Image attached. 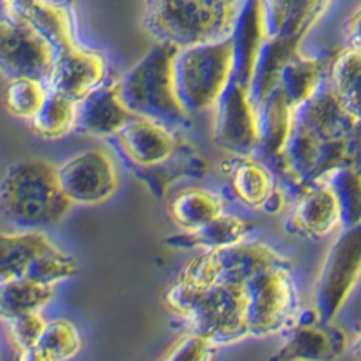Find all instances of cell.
Wrapping results in <instances>:
<instances>
[{
	"mask_svg": "<svg viewBox=\"0 0 361 361\" xmlns=\"http://www.w3.org/2000/svg\"><path fill=\"white\" fill-rule=\"evenodd\" d=\"M111 143L156 197L164 195L177 177L208 173V163L192 145L177 137L170 127L152 119H134Z\"/></svg>",
	"mask_w": 361,
	"mask_h": 361,
	"instance_id": "obj_1",
	"label": "cell"
},
{
	"mask_svg": "<svg viewBox=\"0 0 361 361\" xmlns=\"http://www.w3.org/2000/svg\"><path fill=\"white\" fill-rule=\"evenodd\" d=\"M73 208L58 177V166L27 157L8 166L0 180V214L18 228L58 224Z\"/></svg>",
	"mask_w": 361,
	"mask_h": 361,
	"instance_id": "obj_2",
	"label": "cell"
},
{
	"mask_svg": "<svg viewBox=\"0 0 361 361\" xmlns=\"http://www.w3.org/2000/svg\"><path fill=\"white\" fill-rule=\"evenodd\" d=\"M164 305L214 345H231L250 338L246 283H215L193 288L173 282L164 293Z\"/></svg>",
	"mask_w": 361,
	"mask_h": 361,
	"instance_id": "obj_3",
	"label": "cell"
},
{
	"mask_svg": "<svg viewBox=\"0 0 361 361\" xmlns=\"http://www.w3.org/2000/svg\"><path fill=\"white\" fill-rule=\"evenodd\" d=\"M177 53V45L156 42L140 62L114 82L119 99L132 114L170 128L190 127L192 116L180 105L173 80Z\"/></svg>",
	"mask_w": 361,
	"mask_h": 361,
	"instance_id": "obj_4",
	"label": "cell"
},
{
	"mask_svg": "<svg viewBox=\"0 0 361 361\" xmlns=\"http://www.w3.org/2000/svg\"><path fill=\"white\" fill-rule=\"evenodd\" d=\"M237 18L199 0H157L148 2L143 29L156 42H170L186 49L231 38Z\"/></svg>",
	"mask_w": 361,
	"mask_h": 361,
	"instance_id": "obj_5",
	"label": "cell"
},
{
	"mask_svg": "<svg viewBox=\"0 0 361 361\" xmlns=\"http://www.w3.org/2000/svg\"><path fill=\"white\" fill-rule=\"evenodd\" d=\"M233 76L231 40L179 49L173 62L177 98L190 116L214 109Z\"/></svg>",
	"mask_w": 361,
	"mask_h": 361,
	"instance_id": "obj_6",
	"label": "cell"
},
{
	"mask_svg": "<svg viewBox=\"0 0 361 361\" xmlns=\"http://www.w3.org/2000/svg\"><path fill=\"white\" fill-rule=\"evenodd\" d=\"M275 266H291V262L264 240H243L233 246L201 251L188 260L176 282L193 288L247 283L253 276Z\"/></svg>",
	"mask_w": 361,
	"mask_h": 361,
	"instance_id": "obj_7",
	"label": "cell"
},
{
	"mask_svg": "<svg viewBox=\"0 0 361 361\" xmlns=\"http://www.w3.org/2000/svg\"><path fill=\"white\" fill-rule=\"evenodd\" d=\"M361 279V224L343 228L322 262L312 291L314 311L322 322H334Z\"/></svg>",
	"mask_w": 361,
	"mask_h": 361,
	"instance_id": "obj_8",
	"label": "cell"
},
{
	"mask_svg": "<svg viewBox=\"0 0 361 361\" xmlns=\"http://www.w3.org/2000/svg\"><path fill=\"white\" fill-rule=\"evenodd\" d=\"M250 336L266 338L289 329L298 316V291L291 266L262 271L246 283Z\"/></svg>",
	"mask_w": 361,
	"mask_h": 361,
	"instance_id": "obj_9",
	"label": "cell"
},
{
	"mask_svg": "<svg viewBox=\"0 0 361 361\" xmlns=\"http://www.w3.org/2000/svg\"><path fill=\"white\" fill-rule=\"evenodd\" d=\"M53 60V45L33 25L18 18L0 22V73L6 78L47 82Z\"/></svg>",
	"mask_w": 361,
	"mask_h": 361,
	"instance_id": "obj_10",
	"label": "cell"
},
{
	"mask_svg": "<svg viewBox=\"0 0 361 361\" xmlns=\"http://www.w3.org/2000/svg\"><path fill=\"white\" fill-rule=\"evenodd\" d=\"M63 192L73 204H99L118 192L116 161L103 148H89L58 166Z\"/></svg>",
	"mask_w": 361,
	"mask_h": 361,
	"instance_id": "obj_11",
	"label": "cell"
},
{
	"mask_svg": "<svg viewBox=\"0 0 361 361\" xmlns=\"http://www.w3.org/2000/svg\"><path fill=\"white\" fill-rule=\"evenodd\" d=\"M212 140L231 156H251L259 150L257 111L250 90L230 82L214 107Z\"/></svg>",
	"mask_w": 361,
	"mask_h": 361,
	"instance_id": "obj_12",
	"label": "cell"
},
{
	"mask_svg": "<svg viewBox=\"0 0 361 361\" xmlns=\"http://www.w3.org/2000/svg\"><path fill=\"white\" fill-rule=\"evenodd\" d=\"M347 334L343 329L322 322L314 307L300 311L289 327L286 343L269 361H336L347 350Z\"/></svg>",
	"mask_w": 361,
	"mask_h": 361,
	"instance_id": "obj_13",
	"label": "cell"
},
{
	"mask_svg": "<svg viewBox=\"0 0 361 361\" xmlns=\"http://www.w3.org/2000/svg\"><path fill=\"white\" fill-rule=\"evenodd\" d=\"M231 193L243 204L267 214H279L286 206L275 172L251 156H231L222 163Z\"/></svg>",
	"mask_w": 361,
	"mask_h": 361,
	"instance_id": "obj_14",
	"label": "cell"
},
{
	"mask_svg": "<svg viewBox=\"0 0 361 361\" xmlns=\"http://www.w3.org/2000/svg\"><path fill=\"white\" fill-rule=\"evenodd\" d=\"M105 60L99 53L74 44L54 53L47 87L73 102H82L103 85Z\"/></svg>",
	"mask_w": 361,
	"mask_h": 361,
	"instance_id": "obj_15",
	"label": "cell"
},
{
	"mask_svg": "<svg viewBox=\"0 0 361 361\" xmlns=\"http://www.w3.org/2000/svg\"><path fill=\"white\" fill-rule=\"evenodd\" d=\"M340 226V206L333 190L325 183H318L305 188L298 197H295V204L286 222V230L295 237L318 240L329 237Z\"/></svg>",
	"mask_w": 361,
	"mask_h": 361,
	"instance_id": "obj_16",
	"label": "cell"
},
{
	"mask_svg": "<svg viewBox=\"0 0 361 361\" xmlns=\"http://www.w3.org/2000/svg\"><path fill=\"white\" fill-rule=\"evenodd\" d=\"M269 38L264 0H246L231 35L233 45V76L231 82L250 90L260 51Z\"/></svg>",
	"mask_w": 361,
	"mask_h": 361,
	"instance_id": "obj_17",
	"label": "cell"
},
{
	"mask_svg": "<svg viewBox=\"0 0 361 361\" xmlns=\"http://www.w3.org/2000/svg\"><path fill=\"white\" fill-rule=\"evenodd\" d=\"M134 119H137V116L125 107L114 83H111L98 87L85 99L78 102L76 130L92 137L112 140Z\"/></svg>",
	"mask_w": 361,
	"mask_h": 361,
	"instance_id": "obj_18",
	"label": "cell"
},
{
	"mask_svg": "<svg viewBox=\"0 0 361 361\" xmlns=\"http://www.w3.org/2000/svg\"><path fill=\"white\" fill-rule=\"evenodd\" d=\"M331 4L333 0H264L267 33L304 42Z\"/></svg>",
	"mask_w": 361,
	"mask_h": 361,
	"instance_id": "obj_19",
	"label": "cell"
},
{
	"mask_svg": "<svg viewBox=\"0 0 361 361\" xmlns=\"http://www.w3.org/2000/svg\"><path fill=\"white\" fill-rule=\"evenodd\" d=\"M255 111H257V127H259V152H262L273 164L282 156L283 148L291 137L295 111L280 89L273 92L266 102L257 105Z\"/></svg>",
	"mask_w": 361,
	"mask_h": 361,
	"instance_id": "obj_20",
	"label": "cell"
},
{
	"mask_svg": "<svg viewBox=\"0 0 361 361\" xmlns=\"http://www.w3.org/2000/svg\"><path fill=\"white\" fill-rule=\"evenodd\" d=\"M302 42L289 37H269L260 51L259 62L255 67L253 80L250 85V98L253 105H260L266 102L273 92L280 89V78H282L283 67L300 53Z\"/></svg>",
	"mask_w": 361,
	"mask_h": 361,
	"instance_id": "obj_21",
	"label": "cell"
},
{
	"mask_svg": "<svg viewBox=\"0 0 361 361\" xmlns=\"http://www.w3.org/2000/svg\"><path fill=\"white\" fill-rule=\"evenodd\" d=\"M53 247L56 246L40 231H0V283L25 279L31 264Z\"/></svg>",
	"mask_w": 361,
	"mask_h": 361,
	"instance_id": "obj_22",
	"label": "cell"
},
{
	"mask_svg": "<svg viewBox=\"0 0 361 361\" xmlns=\"http://www.w3.org/2000/svg\"><path fill=\"white\" fill-rule=\"evenodd\" d=\"M250 231L251 224L247 221L235 215L222 214L208 224L201 226L199 230L183 231V233L164 238V244L170 247H179V250L209 251L243 243Z\"/></svg>",
	"mask_w": 361,
	"mask_h": 361,
	"instance_id": "obj_23",
	"label": "cell"
},
{
	"mask_svg": "<svg viewBox=\"0 0 361 361\" xmlns=\"http://www.w3.org/2000/svg\"><path fill=\"white\" fill-rule=\"evenodd\" d=\"M221 195L201 186H186L173 193L169 201V215L183 231L199 230L224 212Z\"/></svg>",
	"mask_w": 361,
	"mask_h": 361,
	"instance_id": "obj_24",
	"label": "cell"
},
{
	"mask_svg": "<svg viewBox=\"0 0 361 361\" xmlns=\"http://www.w3.org/2000/svg\"><path fill=\"white\" fill-rule=\"evenodd\" d=\"M324 82L325 71L320 58L296 53L289 60L288 66L283 67L280 90L288 98L293 111H296L316 94V90L320 89Z\"/></svg>",
	"mask_w": 361,
	"mask_h": 361,
	"instance_id": "obj_25",
	"label": "cell"
},
{
	"mask_svg": "<svg viewBox=\"0 0 361 361\" xmlns=\"http://www.w3.org/2000/svg\"><path fill=\"white\" fill-rule=\"evenodd\" d=\"M329 85L350 116L361 121V53L350 47L334 56L329 63Z\"/></svg>",
	"mask_w": 361,
	"mask_h": 361,
	"instance_id": "obj_26",
	"label": "cell"
},
{
	"mask_svg": "<svg viewBox=\"0 0 361 361\" xmlns=\"http://www.w3.org/2000/svg\"><path fill=\"white\" fill-rule=\"evenodd\" d=\"M54 296V286L27 279L0 283V320H11L20 314L40 311Z\"/></svg>",
	"mask_w": 361,
	"mask_h": 361,
	"instance_id": "obj_27",
	"label": "cell"
},
{
	"mask_svg": "<svg viewBox=\"0 0 361 361\" xmlns=\"http://www.w3.org/2000/svg\"><path fill=\"white\" fill-rule=\"evenodd\" d=\"M18 20H24L29 25H33L38 33L53 45L54 53L78 44L76 37H74L73 18H71L69 11L63 6L53 4L49 0L37 2L25 13V17L18 18Z\"/></svg>",
	"mask_w": 361,
	"mask_h": 361,
	"instance_id": "obj_28",
	"label": "cell"
},
{
	"mask_svg": "<svg viewBox=\"0 0 361 361\" xmlns=\"http://www.w3.org/2000/svg\"><path fill=\"white\" fill-rule=\"evenodd\" d=\"M76 114L78 103L49 90L38 114L31 119V128L44 141L62 140L76 128Z\"/></svg>",
	"mask_w": 361,
	"mask_h": 361,
	"instance_id": "obj_29",
	"label": "cell"
},
{
	"mask_svg": "<svg viewBox=\"0 0 361 361\" xmlns=\"http://www.w3.org/2000/svg\"><path fill=\"white\" fill-rule=\"evenodd\" d=\"M325 185L333 190L340 206L341 228L361 224V172L343 166L324 177Z\"/></svg>",
	"mask_w": 361,
	"mask_h": 361,
	"instance_id": "obj_30",
	"label": "cell"
},
{
	"mask_svg": "<svg viewBox=\"0 0 361 361\" xmlns=\"http://www.w3.org/2000/svg\"><path fill=\"white\" fill-rule=\"evenodd\" d=\"M49 94L47 83L33 78L9 80L4 92V105L9 114L20 119H31L38 114Z\"/></svg>",
	"mask_w": 361,
	"mask_h": 361,
	"instance_id": "obj_31",
	"label": "cell"
},
{
	"mask_svg": "<svg viewBox=\"0 0 361 361\" xmlns=\"http://www.w3.org/2000/svg\"><path fill=\"white\" fill-rule=\"evenodd\" d=\"M82 334L78 327L67 318H54L47 322L38 347L51 361H69L82 350Z\"/></svg>",
	"mask_w": 361,
	"mask_h": 361,
	"instance_id": "obj_32",
	"label": "cell"
},
{
	"mask_svg": "<svg viewBox=\"0 0 361 361\" xmlns=\"http://www.w3.org/2000/svg\"><path fill=\"white\" fill-rule=\"evenodd\" d=\"M80 264L73 255L63 253L58 247H53L47 253L40 255L31 267H29L25 279L33 282L47 283V286H56L58 282L73 279L78 275Z\"/></svg>",
	"mask_w": 361,
	"mask_h": 361,
	"instance_id": "obj_33",
	"label": "cell"
},
{
	"mask_svg": "<svg viewBox=\"0 0 361 361\" xmlns=\"http://www.w3.org/2000/svg\"><path fill=\"white\" fill-rule=\"evenodd\" d=\"M215 353H217V345L206 340L201 334L186 333L164 350L159 361H214Z\"/></svg>",
	"mask_w": 361,
	"mask_h": 361,
	"instance_id": "obj_34",
	"label": "cell"
},
{
	"mask_svg": "<svg viewBox=\"0 0 361 361\" xmlns=\"http://www.w3.org/2000/svg\"><path fill=\"white\" fill-rule=\"evenodd\" d=\"M6 324H8V331L13 343L17 345L18 349H27V347L38 345L47 322L42 318L40 312L35 311L11 318Z\"/></svg>",
	"mask_w": 361,
	"mask_h": 361,
	"instance_id": "obj_35",
	"label": "cell"
},
{
	"mask_svg": "<svg viewBox=\"0 0 361 361\" xmlns=\"http://www.w3.org/2000/svg\"><path fill=\"white\" fill-rule=\"evenodd\" d=\"M343 35L345 42H347V47L361 53V4L354 9L353 15L345 22Z\"/></svg>",
	"mask_w": 361,
	"mask_h": 361,
	"instance_id": "obj_36",
	"label": "cell"
},
{
	"mask_svg": "<svg viewBox=\"0 0 361 361\" xmlns=\"http://www.w3.org/2000/svg\"><path fill=\"white\" fill-rule=\"evenodd\" d=\"M199 2H202V4L212 9H217V11L233 15V17H238L243 6L246 4V0H199Z\"/></svg>",
	"mask_w": 361,
	"mask_h": 361,
	"instance_id": "obj_37",
	"label": "cell"
},
{
	"mask_svg": "<svg viewBox=\"0 0 361 361\" xmlns=\"http://www.w3.org/2000/svg\"><path fill=\"white\" fill-rule=\"evenodd\" d=\"M17 361H51V357L38 345H33L27 349H18Z\"/></svg>",
	"mask_w": 361,
	"mask_h": 361,
	"instance_id": "obj_38",
	"label": "cell"
},
{
	"mask_svg": "<svg viewBox=\"0 0 361 361\" xmlns=\"http://www.w3.org/2000/svg\"><path fill=\"white\" fill-rule=\"evenodd\" d=\"M350 353H353L354 360L361 361V325L357 327V333L356 336H354L353 345H350Z\"/></svg>",
	"mask_w": 361,
	"mask_h": 361,
	"instance_id": "obj_39",
	"label": "cell"
},
{
	"mask_svg": "<svg viewBox=\"0 0 361 361\" xmlns=\"http://www.w3.org/2000/svg\"><path fill=\"white\" fill-rule=\"evenodd\" d=\"M148 2H157V0H148Z\"/></svg>",
	"mask_w": 361,
	"mask_h": 361,
	"instance_id": "obj_40",
	"label": "cell"
}]
</instances>
